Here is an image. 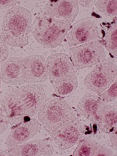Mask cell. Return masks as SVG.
Segmentation results:
<instances>
[{
  "label": "cell",
  "instance_id": "6da1fadb",
  "mask_svg": "<svg viewBox=\"0 0 117 156\" xmlns=\"http://www.w3.org/2000/svg\"><path fill=\"white\" fill-rule=\"evenodd\" d=\"M47 101L43 84H29L6 93L0 99V106L9 123L15 126L35 115Z\"/></svg>",
  "mask_w": 117,
  "mask_h": 156
},
{
  "label": "cell",
  "instance_id": "7a4b0ae2",
  "mask_svg": "<svg viewBox=\"0 0 117 156\" xmlns=\"http://www.w3.org/2000/svg\"><path fill=\"white\" fill-rule=\"evenodd\" d=\"M32 15L29 11L16 5L7 9L2 25V34L8 46L21 47L29 42L31 30Z\"/></svg>",
  "mask_w": 117,
  "mask_h": 156
},
{
  "label": "cell",
  "instance_id": "3957f363",
  "mask_svg": "<svg viewBox=\"0 0 117 156\" xmlns=\"http://www.w3.org/2000/svg\"><path fill=\"white\" fill-rule=\"evenodd\" d=\"M71 24L63 20L38 15L33 23L31 32L41 46L54 49L64 41Z\"/></svg>",
  "mask_w": 117,
  "mask_h": 156
},
{
  "label": "cell",
  "instance_id": "277c9868",
  "mask_svg": "<svg viewBox=\"0 0 117 156\" xmlns=\"http://www.w3.org/2000/svg\"><path fill=\"white\" fill-rule=\"evenodd\" d=\"M37 118L44 132L50 135L78 117L66 100L57 98L42 106L37 113Z\"/></svg>",
  "mask_w": 117,
  "mask_h": 156
},
{
  "label": "cell",
  "instance_id": "5b68a950",
  "mask_svg": "<svg viewBox=\"0 0 117 156\" xmlns=\"http://www.w3.org/2000/svg\"><path fill=\"white\" fill-rule=\"evenodd\" d=\"M69 56L76 70L95 65L106 59L103 43L98 39L70 48Z\"/></svg>",
  "mask_w": 117,
  "mask_h": 156
},
{
  "label": "cell",
  "instance_id": "8992f818",
  "mask_svg": "<svg viewBox=\"0 0 117 156\" xmlns=\"http://www.w3.org/2000/svg\"><path fill=\"white\" fill-rule=\"evenodd\" d=\"M117 75L116 64L105 59L94 65L85 77L83 83L90 92L99 96L113 83Z\"/></svg>",
  "mask_w": 117,
  "mask_h": 156
},
{
  "label": "cell",
  "instance_id": "52a82bcc",
  "mask_svg": "<svg viewBox=\"0 0 117 156\" xmlns=\"http://www.w3.org/2000/svg\"><path fill=\"white\" fill-rule=\"evenodd\" d=\"M48 78L51 84L66 82L78 78L69 56L62 53L49 56L46 61Z\"/></svg>",
  "mask_w": 117,
  "mask_h": 156
},
{
  "label": "cell",
  "instance_id": "ba28073f",
  "mask_svg": "<svg viewBox=\"0 0 117 156\" xmlns=\"http://www.w3.org/2000/svg\"><path fill=\"white\" fill-rule=\"evenodd\" d=\"M84 125L78 118L63 126L50 135L55 145L61 150L69 149L84 137Z\"/></svg>",
  "mask_w": 117,
  "mask_h": 156
},
{
  "label": "cell",
  "instance_id": "9c48e42d",
  "mask_svg": "<svg viewBox=\"0 0 117 156\" xmlns=\"http://www.w3.org/2000/svg\"><path fill=\"white\" fill-rule=\"evenodd\" d=\"M101 36L98 24L94 19L87 18L78 22L69 30L66 37L68 48L98 39Z\"/></svg>",
  "mask_w": 117,
  "mask_h": 156
},
{
  "label": "cell",
  "instance_id": "30bf717a",
  "mask_svg": "<svg viewBox=\"0 0 117 156\" xmlns=\"http://www.w3.org/2000/svg\"><path fill=\"white\" fill-rule=\"evenodd\" d=\"M22 73L21 86L46 82L48 78L44 56L35 54L24 57Z\"/></svg>",
  "mask_w": 117,
  "mask_h": 156
},
{
  "label": "cell",
  "instance_id": "8fae6325",
  "mask_svg": "<svg viewBox=\"0 0 117 156\" xmlns=\"http://www.w3.org/2000/svg\"><path fill=\"white\" fill-rule=\"evenodd\" d=\"M79 4L74 0H49L38 15L73 22L77 16Z\"/></svg>",
  "mask_w": 117,
  "mask_h": 156
},
{
  "label": "cell",
  "instance_id": "7c38bea8",
  "mask_svg": "<svg viewBox=\"0 0 117 156\" xmlns=\"http://www.w3.org/2000/svg\"><path fill=\"white\" fill-rule=\"evenodd\" d=\"M15 126L6 141L5 144L8 149L27 141L42 128L38 119L32 117L25 118Z\"/></svg>",
  "mask_w": 117,
  "mask_h": 156
},
{
  "label": "cell",
  "instance_id": "4fadbf2b",
  "mask_svg": "<svg viewBox=\"0 0 117 156\" xmlns=\"http://www.w3.org/2000/svg\"><path fill=\"white\" fill-rule=\"evenodd\" d=\"M117 110L114 105L99 98L94 110L92 122L101 132L109 134L117 126Z\"/></svg>",
  "mask_w": 117,
  "mask_h": 156
},
{
  "label": "cell",
  "instance_id": "5bb4252c",
  "mask_svg": "<svg viewBox=\"0 0 117 156\" xmlns=\"http://www.w3.org/2000/svg\"><path fill=\"white\" fill-rule=\"evenodd\" d=\"M8 152L14 156H51L54 149L50 141L42 139L29 140L25 143L8 149Z\"/></svg>",
  "mask_w": 117,
  "mask_h": 156
},
{
  "label": "cell",
  "instance_id": "9a60e30c",
  "mask_svg": "<svg viewBox=\"0 0 117 156\" xmlns=\"http://www.w3.org/2000/svg\"><path fill=\"white\" fill-rule=\"evenodd\" d=\"M24 57L15 56L7 58L1 66L2 82L11 86H21L22 68Z\"/></svg>",
  "mask_w": 117,
  "mask_h": 156
},
{
  "label": "cell",
  "instance_id": "2e32d148",
  "mask_svg": "<svg viewBox=\"0 0 117 156\" xmlns=\"http://www.w3.org/2000/svg\"><path fill=\"white\" fill-rule=\"evenodd\" d=\"M74 156H115L117 154L110 148L89 137H85L74 150Z\"/></svg>",
  "mask_w": 117,
  "mask_h": 156
},
{
  "label": "cell",
  "instance_id": "e0dca14e",
  "mask_svg": "<svg viewBox=\"0 0 117 156\" xmlns=\"http://www.w3.org/2000/svg\"><path fill=\"white\" fill-rule=\"evenodd\" d=\"M99 98L95 94L90 92L86 93L77 105V112L82 117L92 122L94 110Z\"/></svg>",
  "mask_w": 117,
  "mask_h": 156
},
{
  "label": "cell",
  "instance_id": "ac0fdd59",
  "mask_svg": "<svg viewBox=\"0 0 117 156\" xmlns=\"http://www.w3.org/2000/svg\"><path fill=\"white\" fill-rule=\"evenodd\" d=\"M116 21L109 27L104 38L103 44L113 57L116 59L117 50Z\"/></svg>",
  "mask_w": 117,
  "mask_h": 156
},
{
  "label": "cell",
  "instance_id": "d6986e66",
  "mask_svg": "<svg viewBox=\"0 0 117 156\" xmlns=\"http://www.w3.org/2000/svg\"><path fill=\"white\" fill-rule=\"evenodd\" d=\"M94 4L102 13L110 17H116L117 0H94Z\"/></svg>",
  "mask_w": 117,
  "mask_h": 156
},
{
  "label": "cell",
  "instance_id": "ffe728a7",
  "mask_svg": "<svg viewBox=\"0 0 117 156\" xmlns=\"http://www.w3.org/2000/svg\"><path fill=\"white\" fill-rule=\"evenodd\" d=\"M117 78L113 83L101 94L98 96L104 101L109 102L116 98L117 97Z\"/></svg>",
  "mask_w": 117,
  "mask_h": 156
},
{
  "label": "cell",
  "instance_id": "44dd1931",
  "mask_svg": "<svg viewBox=\"0 0 117 156\" xmlns=\"http://www.w3.org/2000/svg\"><path fill=\"white\" fill-rule=\"evenodd\" d=\"M9 50L8 45L2 34H0V63L8 58Z\"/></svg>",
  "mask_w": 117,
  "mask_h": 156
},
{
  "label": "cell",
  "instance_id": "7402d4cb",
  "mask_svg": "<svg viewBox=\"0 0 117 156\" xmlns=\"http://www.w3.org/2000/svg\"><path fill=\"white\" fill-rule=\"evenodd\" d=\"M9 123L4 116L0 106V135L8 129Z\"/></svg>",
  "mask_w": 117,
  "mask_h": 156
},
{
  "label": "cell",
  "instance_id": "603a6c76",
  "mask_svg": "<svg viewBox=\"0 0 117 156\" xmlns=\"http://www.w3.org/2000/svg\"><path fill=\"white\" fill-rule=\"evenodd\" d=\"M17 0H0V10L8 9L16 6Z\"/></svg>",
  "mask_w": 117,
  "mask_h": 156
},
{
  "label": "cell",
  "instance_id": "cb8c5ba5",
  "mask_svg": "<svg viewBox=\"0 0 117 156\" xmlns=\"http://www.w3.org/2000/svg\"><path fill=\"white\" fill-rule=\"evenodd\" d=\"M117 126L114 128L113 130L109 133V134L110 141L112 147L116 150H117Z\"/></svg>",
  "mask_w": 117,
  "mask_h": 156
},
{
  "label": "cell",
  "instance_id": "d4e9b609",
  "mask_svg": "<svg viewBox=\"0 0 117 156\" xmlns=\"http://www.w3.org/2000/svg\"><path fill=\"white\" fill-rule=\"evenodd\" d=\"M78 4L85 8L90 7L94 4V0H76Z\"/></svg>",
  "mask_w": 117,
  "mask_h": 156
},
{
  "label": "cell",
  "instance_id": "484cf974",
  "mask_svg": "<svg viewBox=\"0 0 117 156\" xmlns=\"http://www.w3.org/2000/svg\"><path fill=\"white\" fill-rule=\"evenodd\" d=\"M0 156H14L8 151L0 148Z\"/></svg>",
  "mask_w": 117,
  "mask_h": 156
},
{
  "label": "cell",
  "instance_id": "4316f807",
  "mask_svg": "<svg viewBox=\"0 0 117 156\" xmlns=\"http://www.w3.org/2000/svg\"><path fill=\"white\" fill-rule=\"evenodd\" d=\"M1 80H2V79H1V69H0V88H1Z\"/></svg>",
  "mask_w": 117,
  "mask_h": 156
}]
</instances>
